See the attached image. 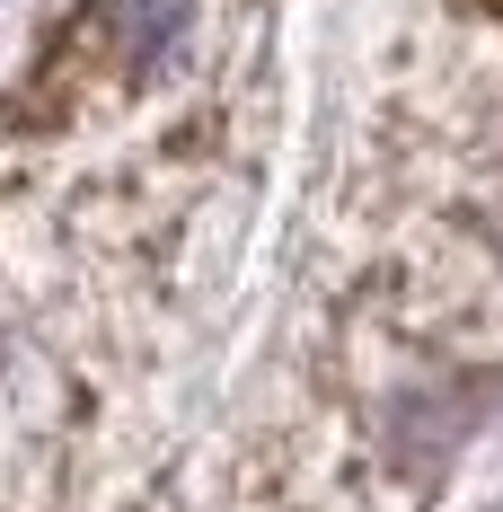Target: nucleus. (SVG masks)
<instances>
[{"label":"nucleus","mask_w":503,"mask_h":512,"mask_svg":"<svg viewBox=\"0 0 503 512\" xmlns=\"http://www.w3.org/2000/svg\"><path fill=\"white\" fill-rule=\"evenodd\" d=\"M186 18H195V0H98V9H89V27L106 36V62H115L124 80H151L159 62L177 53Z\"/></svg>","instance_id":"nucleus-1"}]
</instances>
